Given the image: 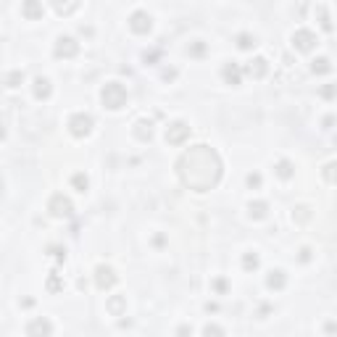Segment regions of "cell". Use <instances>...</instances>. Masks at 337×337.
<instances>
[{"mask_svg":"<svg viewBox=\"0 0 337 337\" xmlns=\"http://www.w3.org/2000/svg\"><path fill=\"white\" fill-rule=\"evenodd\" d=\"M177 127H179V129H177V132H174V134H166V137H168V140H171V142H177V140H182V137H185V134H187V127H185V124H177Z\"/></svg>","mask_w":337,"mask_h":337,"instance_id":"3957f363","label":"cell"},{"mask_svg":"<svg viewBox=\"0 0 337 337\" xmlns=\"http://www.w3.org/2000/svg\"><path fill=\"white\" fill-rule=\"evenodd\" d=\"M269 284H271V287H274V284H277V287H282V277H271Z\"/></svg>","mask_w":337,"mask_h":337,"instance_id":"277c9868","label":"cell"},{"mask_svg":"<svg viewBox=\"0 0 337 337\" xmlns=\"http://www.w3.org/2000/svg\"><path fill=\"white\" fill-rule=\"evenodd\" d=\"M98 284H100V287H111V284H113V271L111 269H98Z\"/></svg>","mask_w":337,"mask_h":337,"instance_id":"7a4b0ae2","label":"cell"},{"mask_svg":"<svg viewBox=\"0 0 337 337\" xmlns=\"http://www.w3.org/2000/svg\"><path fill=\"white\" fill-rule=\"evenodd\" d=\"M103 100H106V106L119 108L121 103H124V90H121L119 84H111V87L103 90Z\"/></svg>","mask_w":337,"mask_h":337,"instance_id":"6da1fadb","label":"cell"}]
</instances>
